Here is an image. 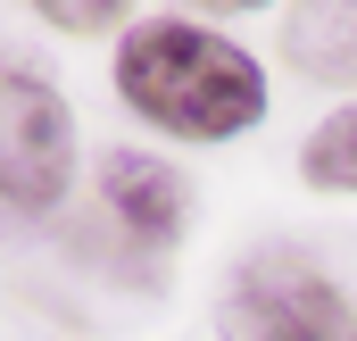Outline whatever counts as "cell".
Instances as JSON below:
<instances>
[{
  "label": "cell",
  "mask_w": 357,
  "mask_h": 341,
  "mask_svg": "<svg viewBox=\"0 0 357 341\" xmlns=\"http://www.w3.org/2000/svg\"><path fill=\"white\" fill-rule=\"evenodd\" d=\"M33 17L59 25V34H116L125 25V0H33Z\"/></svg>",
  "instance_id": "52a82bcc"
},
{
  "label": "cell",
  "mask_w": 357,
  "mask_h": 341,
  "mask_svg": "<svg viewBox=\"0 0 357 341\" xmlns=\"http://www.w3.org/2000/svg\"><path fill=\"white\" fill-rule=\"evenodd\" d=\"M282 59L307 84H357V0H299L282 17Z\"/></svg>",
  "instance_id": "5b68a950"
},
{
  "label": "cell",
  "mask_w": 357,
  "mask_h": 341,
  "mask_svg": "<svg viewBox=\"0 0 357 341\" xmlns=\"http://www.w3.org/2000/svg\"><path fill=\"white\" fill-rule=\"evenodd\" d=\"M299 175H307L316 191H357V100L333 108V117L299 142Z\"/></svg>",
  "instance_id": "8992f818"
},
{
  "label": "cell",
  "mask_w": 357,
  "mask_h": 341,
  "mask_svg": "<svg viewBox=\"0 0 357 341\" xmlns=\"http://www.w3.org/2000/svg\"><path fill=\"white\" fill-rule=\"evenodd\" d=\"M225 341H357V308L307 258H250L225 300Z\"/></svg>",
  "instance_id": "3957f363"
},
{
  "label": "cell",
  "mask_w": 357,
  "mask_h": 341,
  "mask_svg": "<svg viewBox=\"0 0 357 341\" xmlns=\"http://www.w3.org/2000/svg\"><path fill=\"white\" fill-rule=\"evenodd\" d=\"M75 175V108L59 100V84L8 67L0 75V217L33 225L67 200Z\"/></svg>",
  "instance_id": "7a4b0ae2"
},
{
  "label": "cell",
  "mask_w": 357,
  "mask_h": 341,
  "mask_svg": "<svg viewBox=\"0 0 357 341\" xmlns=\"http://www.w3.org/2000/svg\"><path fill=\"white\" fill-rule=\"evenodd\" d=\"M108 75H116V100L133 117H150L158 133H183V142H233L266 117L258 59L241 42H225L216 25H191V17L125 25Z\"/></svg>",
  "instance_id": "6da1fadb"
},
{
  "label": "cell",
  "mask_w": 357,
  "mask_h": 341,
  "mask_svg": "<svg viewBox=\"0 0 357 341\" xmlns=\"http://www.w3.org/2000/svg\"><path fill=\"white\" fill-rule=\"evenodd\" d=\"M100 208H108V225L133 242V250H175L183 225H191V191H183V175L167 159H150V150H108L100 159Z\"/></svg>",
  "instance_id": "277c9868"
}]
</instances>
